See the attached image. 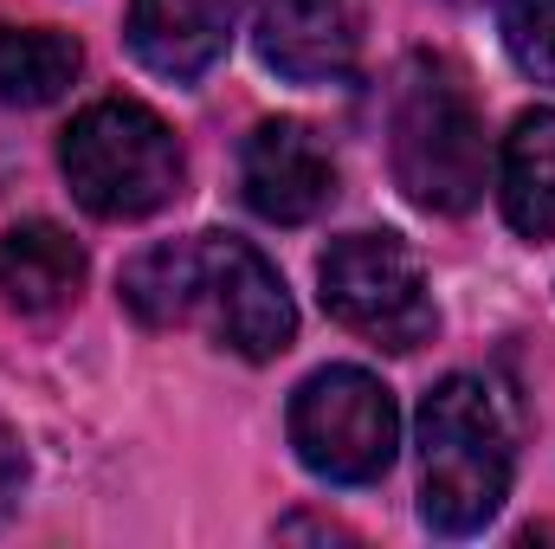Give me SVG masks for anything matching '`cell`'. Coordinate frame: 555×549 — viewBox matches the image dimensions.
Listing matches in <instances>:
<instances>
[{
  "label": "cell",
  "mask_w": 555,
  "mask_h": 549,
  "mask_svg": "<svg viewBox=\"0 0 555 549\" xmlns=\"http://www.w3.org/2000/svg\"><path fill=\"white\" fill-rule=\"evenodd\" d=\"M117 297L149 330L201 323L220 349L246 362H272L297 336V310L278 266L253 240H233V233H194V240L137 253L124 266Z\"/></svg>",
  "instance_id": "6da1fadb"
},
{
  "label": "cell",
  "mask_w": 555,
  "mask_h": 549,
  "mask_svg": "<svg viewBox=\"0 0 555 549\" xmlns=\"http://www.w3.org/2000/svg\"><path fill=\"white\" fill-rule=\"evenodd\" d=\"M511 413L491 382L446 375L420 401V518L433 537H478L511 498Z\"/></svg>",
  "instance_id": "7a4b0ae2"
},
{
  "label": "cell",
  "mask_w": 555,
  "mask_h": 549,
  "mask_svg": "<svg viewBox=\"0 0 555 549\" xmlns=\"http://www.w3.org/2000/svg\"><path fill=\"white\" fill-rule=\"evenodd\" d=\"M388 162H395L401 194L426 214H472L478 194H485L491 155H485L478 104H472L465 78L433 52H414L401 65V78H395Z\"/></svg>",
  "instance_id": "3957f363"
},
{
  "label": "cell",
  "mask_w": 555,
  "mask_h": 549,
  "mask_svg": "<svg viewBox=\"0 0 555 549\" xmlns=\"http://www.w3.org/2000/svg\"><path fill=\"white\" fill-rule=\"evenodd\" d=\"M59 168H65L78 207L98 220H149L188 181L175 130L137 98H104V104L78 111L72 130L59 137Z\"/></svg>",
  "instance_id": "277c9868"
},
{
  "label": "cell",
  "mask_w": 555,
  "mask_h": 549,
  "mask_svg": "<svg viewBox=\"0 0 555 549\" xmlns=\"http://www.w3.org/2000/svg\"><path fill=\"white\" fill-rule=\"evenodd\" d=\"M291 446L323 485H375L401 452V408L369 369H317L291 395Z\"/></svg>",
  "instance_id": "5b68a950"
},
{
  "label": "cell",
  "mask_w": 555,
  "mask_h": 549,
  "mask_svg": "<svg viewBox=\"0 0 555 549\" xmlns=\"http://www.w3.org/2000/svg\"><path fill=\"white\" fill-rule=\"evenodd\" d=\"M317 284H323V310L343 330H356L362 343H375V349L414 356L439 330V304L426 291V272L395 233L336 240L323 253V266H317Z\"/></svg>",
  "instance_id": "8992f818"
},
{
  "label": "cell",
  "mask_w": 555,
  "mask_h": 549,
  "mask_svg": "<svg viewBox=\"0 0 555 549\" xmlns=\"http://www.w3.org/2000/svg\"><path fill=\"white\" fill-rule=\"evenodd\" d=\"M240 194L259 220L272 227H304L336 201V162L304 124L272 117L240 149Z\"/></svg>",
  "instance_id": "52a82bcc"
},
{
  "label": "cell",
  "mask_w": 555,
  "mask_h": 549,
  "mask_svg": "<svg viewBox=\"0 0 555 549\" xmlns=\"http://www.w3.org/2000/svg\"><path fill=\"white\" fill-rule=\"evenodd\" d=\"M246 0H130V52L155 78H201L227 59Z\"/></svg>",
  "instance_id": "ba28073f"
},
{
  "label": "cell",
  "mask_w": 555,
  "mask_h": 549,
  "mask_svg": "<svg viewBox=\"0 0 555 549\" xmlns=\"http://www.w3.org/2000/svg\"><path fill=\"white\" fill-rule=\"evenodd\" d=\"M259 59L291 85H336L356 72V7L349 0H266L259 13Z\"/></svg>",
  "instance_id": "9c48e42d"
},
{
  "label": "cell",
  "mask_w": 555,
  "mask_h": 549,
  "mask_svg": "<svg viewBox=\"0 0 555 549\" xmlns=\"http://www.w3.org/2000/svg\"><path fill=\"white\" fill-rule=\"evenodd\" d=\"M85 291V246L52 227V220H26L0 240V297L20 317H52Z\"/></svg>",
  "instance_id": "30bf717a"
},
{
  "label": "cell",
  "mask_w": 555,
  "mask_h": 549,
  "mask_svg": "<svg viewBox=\"0 0 555 549\" xmlns=\"http://www.w3.org/2000/svg\"><path fill=\"white\" fill-rule=\"evenodd\" d=\"M498 201L524 240H555V111H524L498 149Z\"/></svg>",
  "instance_id": "8fae6325"
},
{
  "label": "cell",
  "mask_w": 555,
  "mask_h": 549,
  "mask_svg": "<svg viewBox=\"0 0 555 549\" xmlns=\"http://www.w3.org/2000/svg\"><path fill=\"white\" fill-rule=\"evenodd\" d=\"M85 46L59 26H0V104L39 111L72 91Z\"/></svg>",
  "instance_id": "7c38bea8"
},
{
  "label": "cell",
  "mask_w": 555,
  "mask_h": 549,
  "mask_svg": "<svg viewBox=\"0 0 555 549\" xmlns=\"http://www.w3.org/2000/svg\"><path fill=\"white\" fill-rule=\"evenodd\" d=\"M498 33L537 85H555V0H498Z\"/></svg>",
  "instance_id": "4fadbf2b"
},
{
  "label": "cell",
  "mask_w": 555,
  "mask_h": 549,
  "mask_svg": "<svg viewBox=\"0 0 555 549\" xmlns=\"http://www.w3.org/2000/svg\"><path fill=\"white\" fill-rule=\"evenodd\" d=\"M20 491H26V446H20V433L0 420V524L20 511Z\"/></svg>",
  "instance_id": "5bb4252c"
}]
</instances>
